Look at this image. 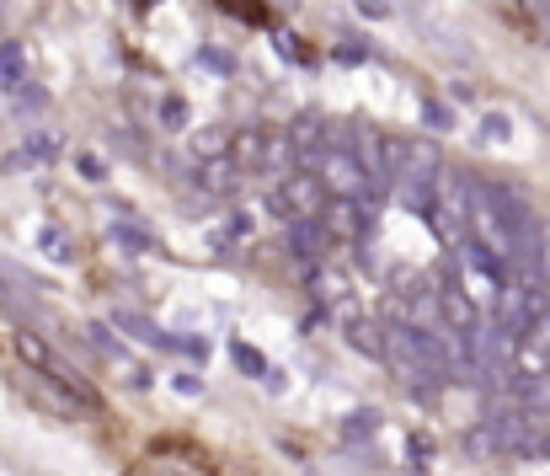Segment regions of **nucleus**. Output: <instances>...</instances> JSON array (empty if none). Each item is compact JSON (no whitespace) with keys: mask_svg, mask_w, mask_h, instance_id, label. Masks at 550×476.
I'll return each mask as SVG.
<instances>
[{"mask_svg":"<svg viewBox=\"0 0 550 476\" xmlns=\"http://www.w3.org/2000/svg\"><path fill=\"white\" fill-rule=\"evenodd\" d=\"M294 161H300V145H294V134H289V129H267V156H262L267 172H289Z\"/></svg>","mask_w":550,"mask_h":476,"instance_id":"9","label":"nucleus"},{"mask_svg":"<svg viewBox=\"0 0 550 476\" xmlns=\"http://www.w3.org/2000/svg\"><path fill=\"white\" fill-rule=\"evenodd\" d=\"M38 252H43V257H54V263H70V257H75L70 236H65V230H54V225H43V230H38Z\"/></svg>","mask_w":550,"mask_h":476,"instance_id":"13","label":"nucleus"},{"mask_svg":"<svg viewBox=\"0 0 550 476\" xmlns=\"http://www.w3.org/2000/svg\"><path fill=\"white\" fill-rule=\"evenodd\" d=\"M203 65H209V70H235V59H230V54H214V49H209V54H203Z\"/></svg>","mask_w":550,"mask_h":476,"instance_id":"27","label":"nucleus"},{"mask_svg":"<svg viewBox=\"0 0 550 476\" xmlns=\"http://www.w3.org/2000/svg\"><path fill=\"white\" fill-rule=\"evenodd\" d=\"M337 59H342V65H353V59H364V43H342V49H337Z\"/></svg>","mask_w":550,"mask_h":476,"instance_id":"28","label":"nucleus"},{"mask_svg":"<svg viewBox=\"0 0 550 476\" xmlns=\"http://www.w3.org/2000/svg\"><path fill=\"white\" fill-rule=\"evenodd\" d=\"M380 434V407H353L348 418H342V439L348 444H364Z\"/></svg>","mask_w":550,"mask_h":476,"instance_id":"11","label":"nucleus"},{"mask_svg":"<svg viewBox=\"0 0 550 476\" xmlns=\"http://www.w3.org/2000/svg\"><path fill=\"white\" fill-rule=\"evenodd\" d=\"M406 450H412V466H417V471L428 466V455H433V450H428V439H422V434H412V444H406Z\"/></svg>","mask_w":550,"mask_h":476,"instance_id":"26","label":"nucleus"},{"mask_svg":"<svg viewBox=\"0 0 550 476\" xmlns=\"http://www.w3.org/2000/svg\"><path fill=\"white\" fill-rule=\"evenodd\" d=\"M0 300H6V279H0Z\"/></svg>","mask_w":550,"mask_h":476,"instance_id":"30","label":"nucleus"},{"mask_svg":"<svg viewBox=\"0 0 550 476\" xmlns=\"http://www.w3.org/2000/svg\"><path fill=\"white\" fill-rule=\"evenodd\" d=\"M230 359H235V370H241L246 380H262L267 375V359L251 343H230Z\"/></svg>","mask_w":550,"mask_h":476,"instance_id":"15","label":"nucleus"},{"mask_svg":"<svg viewBox=\"0 0 550 476\" xmlns=\"http://www.w3.org/2000/svg\"><path fill=\"white\" fill-rule=\"evenodd\" d=\"M481 134H486V140H508V134H513V124H508V118H502V113H486V124H481Z\"/></svg>","mask_w":550,"mask_h":476,"instance_id":"23","label":"nucleus"},{"mask_svg":"<svg viewBox=\"0 0 550 476\" xmlns=\"http://www.w3.org/2000/svg\"><path fill=\"white\" fill-rule=\"evenodd\" d=\"M465 450H470V455H497V450H502V444H497V428H492V423H486V428H470V434H465Z\"/></svg>","mask_w":550,"mask_h":476,"instance_id":"19","label":"nucleus"},{"mask_svg":"<svg viewBox=\"0 0 550 476\" xmlns=\"http://www.w3.org/2000/svg\"><path fill=\"white\" fill-rule=\"evenodd\" d=\"M358 6H364V11H369V17H385V11H390V6H385V0H358Z\"/></svg>","mask_w":550,"mask_h":476,"instance_id":"29","label":"nucleus"},{"mask_svg":"<svg viewBox=\"0 0 550 476\" xmlns=\"http://www.w3.org/2000/svg\"><path fill=\"white\" fill-rule=\"evenodd\" d=\"M422 124L438 129V134H449V129H454V113H449L444 102H433V97H428V102H422Z\"/></svg>","mask_w":550,"mask_h":476,"instance_id":"20","label":"nucleus"},{"mask_svg":"<svg viewBox=\"0 0 550 476\" xmlns=\"http://www.w3.org/2000/svg\"><path fill=\"white\" fill-rule=\"evenodd\" d=\"M113 241L123 252H150L155 241H150V230H139V225H113Z\"/></svg>","mask_w":550,"mask_h":476,"instance_id":"18","label":"nucleus"},{"mask_svg":"<svg viewBox=\"0 0 550 476\" xmlns=\"http://www.w3.org/2000/svg\"><path fill=\"white\" fill-rule=\"evenodd\" d=\"M123 327H129V332L139 337V343H150V348H171V337H161L145 316H123Z\"/></svg>","mask_w":550,"mask_h":476,"instance_id":"21","label":"nucleus"},{"mask_svg":"<svg viewBox=\"0 0 550 476\" xmlns=\"http://www.w3.org/2000/svg\"><path fill=\"white\" fill-rule=\"evenodd\" d=\"M241 166H235L230 156H214V161H198V182H203V188H209V193H235V188H241Z\"/></svg>","mask_w":550,"mask_h":476,"instance_id":"8","label":"nucleus"},{"mask_svg":"<svg viewBox=\"0 0 550 476\" xmlns=\"http://www.w3.org/2000/svg\"><path fill=\"white\" fill-rule=\"evenodd\" d=\"M438 316L449 321V332H481V311H476V295L460 284V279H449L444 289H438Z\"/></svg>","mask_w":550,"mask_h":476,"instance_id":"4","label":"nucleus"},{"mask_svg":"<svg viewBox=\"0 0 550 476\" xmlns=\"http://www.w3.org/2000/svg\"><path fill=\"white\" fill-rule=\"evenodd\" d=\"M289 134H294V145H300V166H321L326 150H332L337 140H348V134H337V129H332V118H321V113L294 118Z\"/></svg>","mask_w":550,"mask_h":476,"instance_id":"3","label":"nucleus"},{"mask_svg":"<svg viewBox=\"0 0 550 476\" xmlns=\"http://www.w3.org/2000/svg\"><path fill=\"white\" fill-rule=\"evenodd\" d=\"M27 86V49L22 43H0V91Z\"/></svg>","mask_w":550,"mask_h":476,"instance_id":"10","label":"nucleus"},{"mask_svg":"<svg viewBox=\"0 0 550 476\" xmlns=\"http://www.w3.org/2000/svg\"><path fill=\"white\" fill-rule=\"evenodd\" d=\"M17 353H22V364H27V370H49V359H54V348L49 343H43V337L38 332H17Z\"/></svg>","mask_w":550,"mask_h":476,"instance_id":"12","label":"nucleus"},{"mask_svg":"<svg viewBox=\"0 0 550 476\" xmlns=\"http://www.w3.org/2000/svg\"><path fill=\"white\" fill-rule=\"evenodd\" d=\"M321 204H332V188H326V177L316 172V166L289 172L273 193H267V214H278V220H300V214H316Z\"/></svg>","mask_w":550,"mask_h":476,"instance_id":"2","label":"nucleus"},{"mask_svg":"<svg viewBox=\"0 0 550 476\" xmlns=\"http://www.w3.org/2000/svg\"><path fill=\"white\" fill-rule=\"evenodd\" d=\"M225 140H230L225 129H198V134H193V150H198V161H214V156H225Z\"/></svg>","mask_w":550,"mask_h":476,"instance_id":"17","label":"nucleus"},{"mask_svg":"<svg viewBox=\"0 0 550 476\" xmlns=\"http://www.w3.org/2000/svg\"><path fill=\"white\" fill-rule=\"evenodd\" d=\"M22 156H27V166H43V161H54L59 156V134H27V145H22Z\"/></svg>","mask_w":550,"mask_h":476,"instance_id":"14","label":"nucleus"},{"mask_svg":"<svg viewBox=\"0 0 550 476\" xmlns=\"http://www.w3.org/2000/svg\"><path fill=\"white\" fill-rule=\"evenodd\" d=\"M86 343L97 348L102 359H123V343L113 337V327H102V321H91V327H86Z\"/></svg>","mask_w":550,"mask_h":476,"instance_id":"16","label":"nucleus"},{"mask_svg":"<svg viewBox=\"0 0 550 476\" xmlns=\"http://www.w3.org/2000/svg\"><path fill=\"white\" fill-rule=\"evenodd\" d=\"M161 124H166V129H187V102H182V97H166V102H161Z\"/></svg>","mask_w":550,"mask_h":476,"instance_id":"22","label":"nucleus"},{"mask_svg":"<svg viewBox=\"0 0 550 476\" xmlns=\"http://www.w3.org/2000/svg\"><path fill=\"white\" fill-rule=\"evenodd\" d=\"M75 172H81L86 182H102L107 177V166L97 161V156H91V150H86V156H75Z\"/></svg>","mask_w":550,"mask_h":476,"instance_id":"24","label":"nucleus"},{"mask_svg":"<svg viewBox=\"0 0 550 476\" xmlns=\"http://www.w3.org/2000/svg\"><path fill=\"white\" fill-rule=\"evenodd\" d=\"M225 156L241 166V172H262V156H267V124H241V129H230Z\"/></svg>","mask_w":550,"mask_h":476,"instance_id":"5","label":"nucleus"},{"mask_svg":"<svg viewBox=\"0 0 550 476\" xmlns=\"http://www.w3.org/2000/svg\"><path fill=\"white\" fill-rule=\"evenodd\" d=\"M171 391H182V396H203V380H198V375H171Z\"/></svg>","mask_w":550,"mask_h":476,"instance_id":"25","label":"nucleus"},{"mask_svg":"<svg viewBox=\"0 0 550 476\" xmlns=\"http://www.w3.org/2000/svg\"><path fill=\"white\" fill-rule=\"evenodd\" d=\"M342 337H348L358 353H369V359H385V321H369L364 311H348L342 316Z\"/></svg>","mask_w":550,"mask_h":476,"instance_id":"6","label":"nucleus"},{"mask_svg":"<svg viewBox=\"0 0 550 476\" xmlns=\"http://www.w3.org/2000/svg\"><path fill=\"white\" fill-rule=\"evenodd\" d=\"M385 359L396 364L406 380H417V386H438V380L454 370L444 337L433 327H412V321H385Z\"/></svg>","mask_w":550,"mask_h":476,"instance_id":"1","label":"nucleus"},{"mask_svg":"<svg viewBox=\"0 0 550 476\" xmlns=\"http://www.w3.org/2000/svg\"><path fill=\"white\" fill-rule=\"evenodd\" d=\"M289 252L305 257V263H316V257L326 252V225L316 220V214H300V220H289Z\"/></svg>","mask_w":550,"mask_h":476,"instance_id":"7","label":"nucleus"}]
</instances>
